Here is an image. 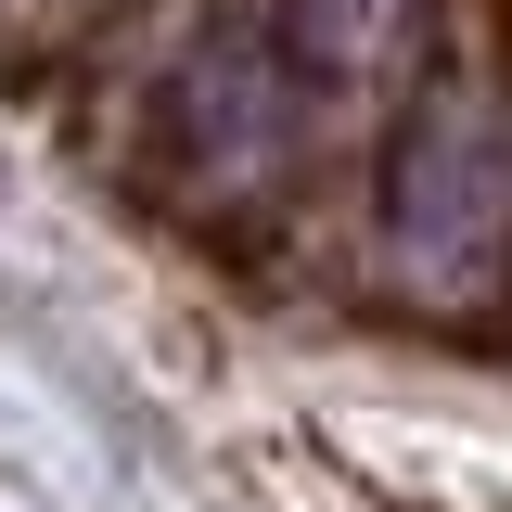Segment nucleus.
I'll return each mask as SVG.
<instances>
[{
    "label": "nucleus",
    "mask_w": 512,
    "mask_h": 512,
    "mask_svg": "<svg viewBox=\"0 0 512 512\" xmlns=\"http://www.w3.org/2000/svg\"><path fill=\"white\" fill-rule=\"evenodd\" d=\"M384 269L397 295L436 320H474L512 269V103L448 64L423 77V103L397 116V154H384Z\"/></svg>",
    "instance_id": "obj_1"
},
{
    "label": "nucleus",
    "mask_w": 512,
    "mask_h": 512,
    "mask_svg": "<svg viewBox=\"0 0 512 512\" xmlns=\"http://www.w3.org/2000/svg\"><path fill=\"white\" fill-rule=\"evenodd\" d=\"M180 154H192V192H205V205L256 192L295 154V77H282V52L256 39L244 13L180 64Z\"/></svg>",
    "instance_id": "obj_2"
},
{
    "label": "nucleus",
    "mask_w": 512,
    "mask_h": 512,
    "mask_svg": "<svg viewBox=\"0 0 512 512\" xmlns=\"http://www.w3.org/2000/svg\"><path fill=\"white\" fill-rule=\"evenodd\" d=\"M397 39H410V0H295V52L320 77H372Z\"/></svg>",
    "instance_id": "obj_3"
}]
</instances>
